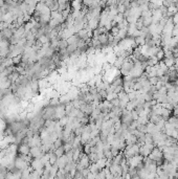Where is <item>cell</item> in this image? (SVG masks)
<instances>
[{
    "label": "cell",
    "instance_id": "1",
    "mask_svg": "<svg viewBox=\"0 0 178 179\" xmlns=\"http://www.w3.org/2000/svg\"><path fill=\"white\" fill-rule=\"evenodd\" d=\"M148 158L151 159L152 161H154V162L157 164V166H159L160 164L163 163V153H162V151L160 150L159 148H157V147H155V148L153 149L151 154L148 156Z\"/></svg>",
    "mask_w": 178,
    "mask_h": 179
},
{
    "label": "cell",
    "instance_id": "2",
    "mask_svg": "<svg viewBox=\"0 0 178 179\" xmlns=\"http://www.w3.org/2000/svg\"><path fill=\"white\" fill-rule=\"evenodd\" d=\"M155 148V146L154 145H142V146H140V148H139V154L142 155V157H148L151 154V152H152V150Z\"/></svg>",
    "mask_w": 178,
    "mask_h": 179
},
{
    "label": "cell",
    "instance_id": "3",
    "mask_svg": "<svg viewBox=\"0 0 178 179\" xmlns=\"http://www.w3.org/2000/svg\"><path fill=\"white\" fill-rule=\"evenodd\" d=\"M18 150H19L20 155H28L30 152V147L28 143H21Z\"/></svg>",
    "mask_w": 178,
    "mask_h": 179
},
{
    "label": "cell",
    "instance_id": "4",
    "mask_svg": "<svg viewBox=\"0 0 178 179\" xmlns=\"http://www.w3.org/2000/svg\"><path fill=\"white\" fill-rule=\"evenodd\" d=\"M162 62L165 63V65L168 67V68H170V67H172V66L175 65V58L174 55H171V57H165L163 60H162Z\"/></svg>",
    "mask_w": 178,
    "mask_h": 179
},
{
    "label": "cell",
    "instance_id": "5",
    "mask_svg": "<svg viewBox=\"0 0 178 179\" xmlns=\"http://www.w3.org/2000/svg\"><path fill=\"white\" fill-rule=\"evenodd\" d=\"M155 57H156V59H157L158 61H162V60L165 59V52H163V50H162V48L160 49V50H159V52H157V54H156Z\"/></svg>",
    "mask_w": 178,
    "mask_h": 179
},
{
    "label": "cell",
    "instance_id": "6",
    "mask_svg": "<svg viewBox=\"0 0 178 179\" xmlns=\"http://www.w3.org/2000/svg\"><path fill=\"white\" fill-rule=\"evenodd\" d=\"M148 80H149L151 86H155V85L157 84V82H158V78H157V77H154V78H149Z\"/></svg>",
    "mask_w": 178,
    "mask_h": 179
},
{
    "label": "cell",
    "instance_id": "7",
    "mask_svg": "<svg viewBox=\"0 0 178 179\" xmlns=\"http://www.w3.org/2000/svg\"><path fill=\"white\" fill-rule=\"evenodd\" d=\"M172 20H173L174 25H178V13H176L174 16L172 17Z\"/></svg>",
    "mask_w": 178,
    "mask_h": 179
},
{
    "label": "cell",
    "instance_id": "8",
    "mask_svg": "<svg viewBox=\"0 0 178 179\" xmlns=\"http://www.w3.org/2000/svg\"><path fill=\"white\" fill-rule=\"evenodd\" d=\"M175 5H176V7H177V10H178V2H176V4H175Z\"/></svg>",
    "mask_w": 178,
    "mask_h": 179
}]
</instances>
